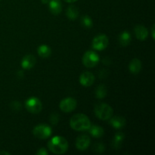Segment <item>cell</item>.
<instances>
[{"mask_svg": "<svg viewBox=\"0 0 155 155\" xmlns=\"http://www.w3.org/2000/svg\"><path fill=\"white\" fill-rule=\"evenodd\" d=\"M68 142L66 139L60 136H56L48 142V148L51 152L55 154H63L68 151Z\"/></svg>", "mask_w": 155, "mask_h": 155, "instance_id": "1", "label": "cell"}, {"mask_svg": "<svg viewBox=\"0 0 155 155\" xmlns=\"http://www.w3.org/2000/svg\"><path fill=\"white\" fill-rule=\"evenodd\" d=\"M70 125L76 131H86L89 130L91 122L89 117L83 114H77L71 117Z\"/></svg>", "mask_w": 155, "mask_h": 155, "instance_id": "2", "label": "cell"}, {"mask_svg": "<svg viewBox=\"0 0 155 155\" xmlns=\"http://www.w3.org/2000/svg\"><path fill=\"white\" fill-rule=\"evenodd\" d=\"M94 110L97 117L101 120H107L113 116V109L106 103H99L96 104Z\"/></svg>", "mask_w": 155, "mask_h": 155, "instance_id": "3", "label": "cell"}, {"mask_svg": "<svg viewBox=\"0 0 155 155\" xmlns=\"http://www.w3.org/2000/svg\"><path fill=\"white\" fill-rule=\"evenodd\" d=\"M100 58L98 54L93 51H87L83 54V64L86 68H94L98 64Z\"/></svg>", "mask_w": 155, "mask_h": 155, "instance_id": "4", "label": "cell"}, {"mask_svg": "<svg viewBox=\"0 0 155 155\" xmlns=\"http://www.w3.org/2000/svg\"><path fill=\"white\" fill-rule=\"evenodd\" d=\"M25 107L30 113L36 114L42 110V104L39 98L36 97H31L26 101Z\"/></svg>", "mask_w": 155, "mask_h": 155, "instance_id": "5", "label": "cell"}, {"mask_svg": "<svg viewBox=\"0 0 155 155\" xmlns=\"http://www.w3.org/2000/svg\"><path fill=\"white\" fill-rule=\"evenodd\" d=\"M51 128L45 124H40L38 125L33 129V133L37 139H46L50 137L51 135Z\"/></svg>", "mask_w": 155, "mask_h": 155, "instance_id": "6", "label": "cell"}, {"mask_svg": "<svg viewBox=\"0 0 155 155\" xmlns=\"http://www.w3.org/2000/svg\"><path fill=\"white\" fill-rule=\"evenodd\" d=\"M108 43L109 40L107 36L104 34H100L94 38L92 40V46L94 49L98 50V51H102L107 48Z\"/></svg>", "mask_w": 155, "mask_h": 155, "instance_id": "7", "label": "cell"}, {"mask_svg": "<svg viewBox=\"0 0 155 155\" xmlns=\"http://www.w3.org/2000/svg\"><path fill=\"white\" fill-rule=\"evenodd\" d=\"M77 102L75 98H64L60 102V109L64 113H69L75 110L77 107Z\"/></svg>", "mask_w": 155, "mask_h": 155, "instance_id": "8", "label": "cell"}, {"mask_svg": "<svg viewBox=\"0 0 155 155\" xmlns=\"http://www.w3.org/2000/svg\"><path fill=\"white\" fill-rule=\"evenodd\" d=\"M90 138L86 135L79 136L76 141V147L79 151H85L90 145Z\"/></svg>", "mask_w": 155, "mask_h": 155, "instance_id": "9", "label": "cell"}, {"mask_svg": "<svg viewBox=\"0 0 155 155\" xmlns=\"http://www.w3.org/2000/svg\"><path fill=\"white\" fill-rule=\"evenodd\" d=\"M94 81H95V77L91 72L86 71V72L83 73L80 75V83L82 86L88 87V86H92L93 84Z\"/></svg>", "mask_w": 155, "mask_h": 155, "instance_id": "10", "label": "cell"}, {"mask_svg": "<svg viewBox=\"0 0 155 155\" xmlns=\"http://www.w3.org/2000/svg\"><path fill=\"white\" fill-rule=\"evenodd\" d=\"M36 58L32 54H27L23 58L21 61V67L24 70H30L36 64Z\"/></svg>", "mask_w": 155, "mask_h": 155, "instance_id": "11", "label": "cell"}, {"mask_svg": "<svg viewBox=\"0 0 155 155\" xmlns=\"http://www.w3.org/2000/svg\"><path fill=\"white\" fill-rule=\"evenodd\" d=\"M48 8L50 12L54 15H58L61 12L62 4L61 0H48Z\"/></svg>", "mask_w": 155, "mask_h": 155, "instance_id": "12", "label": "cell"}, {"mask_svg": "<svg viewBox=\"0 0 155 155\" xmlns=\"http://www.w3.org/2000/svg\"><path fill=\"white\" fill-rule=\"evenodd\" d=\"M136 38L140 41H145L148 36V30L143 25H137L134 28Z\"/></svg>", "mask_w": 155, "mask_h": 155, "instance_id": "13", "label": "cell"}, {"mask_svg": "<svg viewBox=\"0 0 155 155\" xmlns=\"http://www.w3.org/2000/svg\"><path fill=\"white\" fill-rule=\"evenodd\" d=\"M110 124L115 129H121L126 125L125 118L120 116H115L113 117H110Z\"/></svg>", "mask_w": 155, "mask_h": 155, "instance_id": "14", "label": "cell"}, {"mask_svg": "<svg viewBox=\"0 0 155 155\" xmlns=\"http://www.w3.org/2000/svg\"><path fill=\"white\" fill-rule=\"evenodd\" d=\"M142 69V62L139 59L134 58L131 61L129 65V70L133 74H139Z\"/></svg>", "mask_w": 155, "mask_h": 155, "instance_id": "15", "label": "cell"}, {"mask_svg": "<svg viewBox=\"0 0 155 155\" xmlns=\"http://www.w3.org/2000/svg\"><path fill=\"white\" fill-rule=\"evenodd\" d=\"M38 54L42 58H47L49 57L51 54V50L50 47L47 45H39L37 49Z\"/></svg>", "mask_w": 155, "mask_h": 155, "instance_id": "16", "label": "cell"}, {"mask_svg": "<svg viewBox=\"0 0 155 155\" xmlns=\"http://www.w3.org/2000/svg\"><path fill=\"white\" fill-rule=\"evenodd\" d=\"M131 42V35L129 32L124 31L120 34L119 42L122 46L126 47Z\"/></svg>", "mask_w": 155, "mask_h": 155, "instance_id": "17", "label": "cell"}, {"mask_svg": "<svg viewBox=\"0 0 155 155\" xmlns=\"http://www.w3.org/2000/svg\"><path fill=\"white\" fill-rule=\"evenodd\" d=\"M89 132L94 138H100L104 135V130L96 125H91L89 128Z\"/></svg>", "mask_w": 155, "mask_h": 155, "instance_id": "18", "label": "cell"}, {"mask_svg": "<svg viewBox=\"0 0 155 155\" xmlns=\"http://www.w3.org/2000/svg\"><path fill=\"white\" fill-rule=\"evenodd\" d=\"M124 140V134L123 133H117L115 135L113 141H112V146L115 148V149H119L120 148L121 145H122L123 142Z\"/></svg>", "mask_w": 155, "mask_h": 155, "instance_id": "19", "label": "cell"}, {"mask_svg": "<svg viewBox=\"0 0 155 155\" xmlns=\"http://www.w3.org/2000/svg\"><path fill=\"white\" fill-rule=\"evenodd\" d=\"M66 15L70 20H72V21L76 20L79 16L78 8L76 7L75 5H70L67 9Z\"/></svg>", "mask_w": 155, "mask_h": 155, "instance_id": "20", "label": "cell"}, {"mask_svg": "<svg viewBox=\"0 0 155 155\" xmlns=\"http://www.w3.org/2000/svg\"><path fill=\"white\" fill-rule=\"evenodd\" d=\"M106 95H107V88L104 85L98 86L96 91H95V96H96V98L101 99V98H104Z\"/></svg>", "mask_w": 155, "mask_h": 155, "instance_id": "21", "label": "cell"}, {"mask_svg": "<svg viewBox=\"0 0 155 155\" xmlns=\"http://www.w3.org/2000/svg\"><path fill=\"white\" fill-rule=\"evenodd\" d=\"M81 24L86 29H90L91 27L93 25V23H92V20L91 19V18L88 15H84L81 18Z\"/></svg>", "mask_w": 155, "mask_h": 155, "instance_id": "22", "label": "cell"}, {"mask_svg": "<svg viewBox=\"0 0 155 155\" xmlns=\"http://www.w3.org/2000/svg\"><path fill=\"white\" fill-rule=\"evenodd\" d=\"M92 149H93V151H96V152L102 153L104 151V146L101 143H97L94 145Z\"/></svg>", "mask_w": 155, "mask_h": 155, "instance_id": "23", "label": "cell"}, {"mask_svg": "<svg viewBox=\"0 0 155 155\" xmlns=\"http://www.w3.org/2000/svg\"><path fill=\"white\" fill-rule=\"evenodd\" d=\"M59 121V116L57 114H52L50 117V122L53 125H56Z\"/></svg>", "mask_w": 155, "mask_h": 155, "instance_id": "24", "label": "cell"}, {"mask_svg": "<svg viewBox=\"0 0 155 155\" xmlns=\"http://www.w3.org/2000/svg\"><path fill=\"white\" fill-rule=\"evenodd\" d=\"M36 154L37 155H48V151H46V149L44 148H39L38 150V151L36 152Z\"/></svg>", "mask_w": 155, "mask_h": 155, "instance_id": "25", "label": "cell"}, {"mask_svg": "<svg viewBox=\"0 0 155 155\" xmlns=\"http://www.w3.org/2000/svg\"><path fill=\"white\" fill-rule=\"evenodd\" d=\"M12 107L15 110H19L21 109V104L18 101H14L12 104Z\"/></svg>", "mask_w": 155, "mask_h": 155, "instance_id": "26", "label": "cell"}, {"mask_svg": "<svg viewBox=\"0 0 155 155\" xmlns=\"http://www.w3.org/2000/svg\"><path fill=\"white\" fill-rule=\"evenodd\" d=\"M154 27L155 25L154 24V25L152 26V27H151V35H152V39H154L155 38V36H154Z\"/></svg>", "mask_w": 155, "mask_h": 155, "instance_id": "27", "label": "cell"}, {"mask_svg": "<svg viewBox=\"0 0 155 155\" xmlns=\"http://www.w3.org/2000/svg\"><path fill=\"white\" fill-rule=\"evenodd\" d=\"M64 1L68 3H74L75 2H77V0H64Z\"/></svg>", "mask_w": 155, "mask_h": 155, "instance_id": "28", "label": "cell"}, {"mask_svg": "<svg viewBox=\"0 0 155 155\" xmlns=\"http://www.w3.org/2000/svg\"><path fill=\"white\" fill-rule=\"evenodd\" d=\"M2 154L10 155V153H8V152H6V151H1V152H0V155H2Z\"/></svg>", "mask_w": 155, "mask_h": 155, "instance_id": "29", "label": "cell"}, {"mask_svg": "<svg viewBox=\"0 0 155 155\" xmlns=\"http://www.w3.org/2000/svg\"><path fill=\"white\" fill-rule=\"evenodd\" d=\"M48 0H42V2L43 3V4H46V3H48Z\"/></svg>", "mask_w": 155, "mask_h": 155, "instance_id": "30", "label": "cell"}, {"mask_svg": "<svg viewBox=\"0 0 155 155\" xmlns=\"http://www.w3.org/2000/svg\"><path fill=\"white\" fill-rule=\"evenodd\" d=\"M0 1H1V0H0Z\"/></svg>", "mask_w": 155, "mask_h": 155, "instance_id": "31", "label": "cell"}]
</instances>
